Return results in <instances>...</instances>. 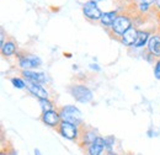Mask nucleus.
Returning <instances> with one entry per match:
<instances>
[{
    "label": "nucleus",
    "instance_id": "2",
    "mask_svg": "<svg viewBox=\"0 0 160 155\" xmlns=\"http://www.w3.org/2000/svg\"><path fill=\"white\" fill-rule=\"evenodd\" d=\"M69 92L75 101L80 103H89L92 101L94 94L92 91L84 84H73L69 86Z\"/></svg>",
    "mask_w": 160,
    "mask_h": 155
},
{
    "label": "nucleus",
    "instance_id": "12",
    "mask_svg": "<svg viewBox=\"0 0 160 155\" xmlns=\"http://www.w3.org/2000/svg\"><path fill=\"white\" fill-rule=\"evenodd\" d=\"M147 52L154 56L155 58H160V33H154L150 36L147 44Z\"/></svg>",
    "mask_w": 160,
    "mask_h": 155
},
{
    "label": "nucleus",
    "instance_id": "18",
    "mask_svg": "<svg viewBox=\"0 0 160 155\" xmlns=\"http://www.w3.org/2000/svg\"><path fill=\"white\" fill-rule=\"evenodd\" d=\"M10 81H11V84H12V86H15L16 89H25L26 86H27V82L25 81V79H22V78H19V77H12L10 79Z\"/></svg>",
    "mask_w": 160,
    "mask_h": 155
},
{
    "label": "nucleus",
    "instance_id": "17",
    "mask_svg": "<svg viewBox=\"0 0 160 155\" xmlns=\"http://www.w3.org/2000/svg\"><path fill=\"white\" fill-rule=\"evenodd\" d=\"M41 105V108H42V112H46V111H51V110H54L56 106L54 103L51 101V98H42V100H38Z\"/></svg>",
    "mask_w": 160,
    "mask_h": 155
},
{
    "label": "nucleus",
    "instance_id": "29",
    "mask_svg": "<svg viewBox=\"0 0 160 155\" xmlns=\"http://www.w3.org/2000/svg\"><path fill=\"white\" fill-rule=\"evenodd\" d=\"M94 1H96V2H101V1H105V0H94Z\"/></svg>",
    "mask_w": 160,
    "mask_h": 155
},
{
    "label": "nucleus",
    "instance_id": "30",
    "mask_svg": "<svg viewBox=\"0 0 160 155\" xmlns=\"http://www.w3.org/2000/svg\"><path fill=\"white\" fill-rule=\"evenodd\" d=\"M131 1H137V0H131Z\"/></svg>",
    "mask_w": 160,
    "mask_h": 155
},
{
    "label": "nucleus",
    "instance_id": "6",
    "mask_svg": "<svg viewBox=\"0 0 160 155\" xmlns=\"http://www.w3.org/2000/svg\"><path fill=\"white\" fill-rule=\"evenodd\" d=\"M18 64L22 70H32L42 64V59L35 54H18Z\"/></svg>",
    "mask_w": 160,
    "mask_h": 155
},
{
    "label": "nucleus",
    "instance_id": "27",
    "mask_svg": "<svg viewBox=\"0 0 160 155\" xmlns=\"http://www.w3.org/2000/svg\"><path fill=\"white\" fill-rule=\"evenodd\" d=\"M106 155H120V154H117V153H115V152L112 150V152H107V153H106Z\"/></svg>",
    "mask_w": 160,
    "mask_h": 155
},
{
    "label": "nucleus",
    "instance_id": "4",
    "mask_svg": "<svg viewBox=\"0 0 160 155\" xmlns=\"http://www.w3.org/2000/svg\"><path fill=\"white\" fill-rule=\"evenodd\" d=\"M58 133L63 138L68 139V140H75L78 142L80 137V127L73 124V123H69V122H64L62 121L59 124V127L57 128Z\"/></svg>",
    "mask_w": 160,
    "mask_h": 155
},
{
    "label": "nucleus",
    "instance_id": "9",
    "mask_svg": "<svg viewBox=\"0 0 160 155\" xmlns=\"http://www.w3.org/2000/svg\"><path fill=\"white\" fill-rule=\"evenodd\" d=\"M21 75L23 77L26 82H32V84H46L48 81L47 75L42 72H35V70H22Z\"/></svg>",
    "mask_w": 160,
    "mask_h": 155
},
{
    "label": "nucleus",
    "instance_id": "11",
    "mask_svg": "<svg viewBox=\"0 0 160 155\" xmlns=\"http://www.w3.org/2000/svg\"><path fill=\"white\" fill-rule=\"evenodd\" d=\"M138 37V30L136 27H131L129 30H127L122 36L120 37V41L122 44H124L126 47H134Z\"/></svg>",
    "mask_w": 160,
    "mask_h": 155
},
{
    "label": "nucleus",
    "instance_id": "1",
    "mask_svg": "<svg viewBox=\"0 0 160 155\" xmlns=\"http://www.w3.org/2000/svg\"><path fill=\"white\" fill-rule=\"evenodd\" d=\"M59 115L62 121L64 122H69L73 123L78 127H81L82 124V115L78 107L73 106V105H67V106H62L58 108Z\"/></svg>",
    "mask_w": 160,
    "mask_h": 155
},
{
    "label": "nucleus",
    "instance_id": "20",
    "mask_svg": "<svg viewBox=\"0 0 160 155\" xmlns=\"http://www.w3.org/2000/svg\"><path fill=\"white\" fill-rule=\"evenodd\" d=\"M154 77L157 80H160V58L157 59V62L154 64Z\"/></svg>",
    "mask_w": 160,
    "mask_h": 155
},
{
    "label": "nucleus",
    "instance_id": "7",
    "mask_svg": "<svg viewBox=\"0 0 160 155\" xmlns=\"http://www.w3.org/2000/svg\"><path fill=\"white\" fill-rule=\"evenodd\" d=\"M41 121H42L46 126L57 129V128L59 127L60 122H62V118H60L58 108H54V110H51V111L42 112V115H41Z\"/></svg>",
    "mask_w": 160,
    "mask_h": 155
},
{
    "label": "nucleus",
    "instance_id": "8",
    "mask_svg": "<svg viewBox=\"0 0 160 155\" xmlns=\"http://www.w3.org/2000/svg\"><path fill=\"white\" fill-rule=\"evenodd\" d=\"M98 137H99V134H98V132L94 128H90V127H88V128L80 127V137L78 143H79L80 147H84L85 145V148H88L90 144H92L96 140Z\"/></svg>",
    "mask_w": 160,
    "mask_h": 155
},
{
    "label": "nucleus",
    "instance_id": "5",
    "mask_svg": "<svg viewBox=\"0 0 160 155\" xmlns=\"http://www.w3.org/2000/svg\"><path fill=\"white\" fill-rule=\"evenodd\" d=\"M82 14L85 16V19L91 21V22H98L102 18V11L99 8L98 2L94 0H89L82 5Z\"/></svg>",
    "mask_w": 160,
    "mask_h": 155
},
{
    "label": "nucleus",
    "instance_id": "22",
    "mask_svg": "<svg viewBox=\"0 0 160 155\" xmlns=\"http://www.w3.org/2000/svg\"><path fill=\"white\" fill-rule=\"evenodd\" d=\"M89 68L91 69V70H96V72H100L101 68L99 67V64H96V63H91L90 65H89Z\"/></svg>",
    "mask_w": 160,
    "mask_h": 155
},
{
    "label": "nucleus",
    "instance_id": "13",
    "mask_svg": "<svg viewBox=\"0 0 160 155\" xmlns=\"http://www.w3.org/2000/svg\"><path fill=\"white\" fill-rule=\"evenodd\" d=\"M103 150H106V148H105V138H102V137L99 136L92 144H90V145L86 148V154L88 155H102Z\"/></svg>",
    "mask_w": 160,
    "mask_h": 155
},
{
    "label": "nucleus",
    "instance_id": "25",
    "mask_svg": "<svg viewBox=\"0 0 160 155\" xmlns=\"http://www.w3.org/2000/svg\"><path fill=\"white\" fill-rule=\"evenodd\" d=\"M155 6H157V9L160 11V0H155Z\"/></svg>",
    "mask_w": 160,
    "mask_h": 155
},
{
    "label": "nucleus",
    "instance_id": "14",
    "mask_svg": "<svg viewBox=\"0 0 160 155\" xmlns=\"http://www.w3.org/2000/svg\"><path fill=\"white\" fill-rule=\"evenodd\" d=\"M117 16H118V12H117L116 10L106 11V12H103V14H102V18H101V20L99 21V22L101 23V26H103L105 28L110 30V28H111V26L113 25L115 20L117 19Z\"/></svg>",
    "mask_w": 160,
    "mask_h": 155
},
{
    "label": "nucleus",
    "instance_id": "3",
    "mask_svg": "<svg viewBox=\"0 0 160 155\" xmlns=\"http://www.w3.org/2000/svg\"><path fill=\"white\" fill-rule=\"evenodd\" d=\"M131 27H132V19L128 15H126V14H118L117 19L115 20L113 25L111 26V28L108 31H110V33L112 36L121 37Z\"/></svg>",
    "mask_w": 160,
    "mask_h": 155
},
{
    "label": "nucleus",
    "instance_id": "10",
    "mask_svg": "<svg viewBox=\"0 0 160 155\" xmlns=\"http://www.w3.org/2000/svg\"><path fill=\"white\" fill-rule=\"evenodd\" d=\"M26 89L28 90V92L35 97H37L38 100L42 98H49V92L48 90L42 85V84H32V82H27Z\"/></svg>",
    "mask_w": 160,
    "mask_h": 155
},
{
    "label": "nucleus",
    "instance_id": "19",
    "mask_svg": "<svg viewBox=\"0 0 160 155\" xmlns=\"http://www.w3.org/2000/svg\"><path fill=\"white\" fill-rule=\"evenodd\" d=\"M116 143V139L113 136H107L105 137V148H106V152H112V148Z\"/></svg>",
    "mask_w": 160,
    "mask_h": 155
},
{
    "label": "nucleus",
    "instance_id": "24",
    "mask_svg": "<svg viewBox=\"0 0 160 155\" xmlns=\"http://www.w3.org/2000/svg\"><path fill=\"white\" fill-rule=\"evenodd\" d=\"M8 155H18V154H16V152L12 148H10V150H8Z\"/></svg>",
    "mask_w": 160,
    "mask_h": 155
},
{
    "label": "nucleus",
    "instance_id": "16",
    "mask_svg": "<svg viewBox=\"0 0 160 155\" xmlns=\"http://www.w3.org/2000/svg\"><path fill=\"white\" fill-rule=\"evenodd\" d=\"M150 32L147 30H138V37H137V42L134 44V48H143L148 44L149 38H150Z\"/></svg>",
    "mask_w": 160,
    "mask_h": 155
},
{
    "label": "nucleus",
    "instance_id": "21",
    "mask_svg": "<svg viewBox=\"0 0 160 155\" xmlns=\"http://www.w3.org/2000/svg\"><path fill=\"white\" fill-rule=\"evenodd\" d=\"M138 10H139L140 12H148L149 10H150V5H148V4H143V2H139V5H138Z\"/></svg>",
    "mask_w": 160,
    "mask_h": 155
},
{
    "label": "nucleus",
    "instance_id": "15",
    "mask_svg": "<svg viewBox=\"0 0 160 155\" xmlns=\"http://www.w3.org/2000/svg\"><path fill=\"white\" fill-rule=\"evenodd\" d=\"M18 52V44L12 39H6L4 44H1V54L2 57H12Z\"/></svg>",
    "mask_w": 160,
    "mask_h": 155
},
{
    "label": "nucleus",
    "instance_id": "23",
    "mask_svg": "<svg viewBox=\"0 0 160 155\" xmlns=\"http://www.w3.org/2000/svg\"><path fill=\"white\" fill-rule=\"evenodd\" d=\"M140 2H143V4H148V5H153V4H155V0H140Z\"/></svg>",
    "mask_w": 160,
    "mask_h": 155
},
{
    "label": "nucleus",
    "instance_id": "28",
    "mask_svg": "<svg viewBox=\"0 0 160 155\" xmlns=\"http://www.w3.org/2000/svg\"><path fill=\"white\" fill-rule=\"evenodd\" d=\"M35 155H42L38 149H35Z\"/></svg>",
    "mask_w": 160,
    "mask_h": 155
},
{
    "label": "nucleus",
    "instance_id": "26",
    "mask_svg": "<svg viewBox=\"0 0 160 155\" xmlns=\"http://www.w3.org/2000/svg\"><path fill=\"white\" fill-rule=\"evenodd\" d=\"M0 155H8V150H6V149H1Z\"/></svg>",
    "mask_w": 160,
    "mask_h": 155
}]
</instances>
